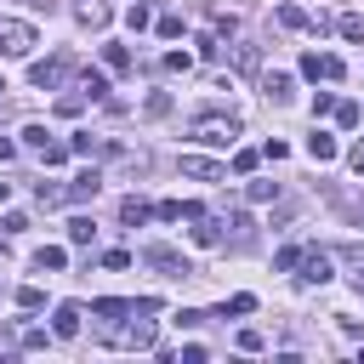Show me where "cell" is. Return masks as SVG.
Masks as SVG:
<instances>
[{
	"instance_id": "cell-1",
	"label": "cell",
	"mask_w": 364,
	"mask_h": 364,
	"mask_svg": "<svg viewBox=\"0 0 364 364\" xmlns=\"http://www.w3.org/2000/svg\"><path fill=\"white\" fill-rule=\"evenodd\" d=\"M188 136H193V142H205V148H233V136H239V119H233V114H199Z\"/></svg>"
},
{
	"instance_id": "cell-2",
	"label": "cell",
	"mask_w": 364,
	"mask_h": 364,
	"mask_svg": "<svg viewBox=\"0 0 364 364\" xmlns=\"http://www.w3.org/2000/svg\"><path fill=\"white\" fill-rule=\"evenodd\" d=\"M142 262H148V267H159L165 279H193V262H188V256H176L171 245H148V250H142Z\"/></svg>"
},
{
	"instance_id": "cell-3",
	"label": "cell",
	"mask_w": 364,
	"mask_h": 364,
	"mask_svg": "<svg viewBox=\"0 0 364 364\" xmlns=\"http://www.w3.org/2000/svg\"><path fill=\"white\" fill-rule=\"evenodd\" d=\"M34 51V28L17 17H0V57H28Z\"/></svg>"
},
{
	"instance_id": "cell-4",
	"label": "cell",
	"mask_w": 364,
	"mask_h": 364,
	"mask_svg": "<svg viewBox=\"0 0 364 364\" xmlns=\"http://www.w3.org/2000/svg\"><path fill=\"white\" fill-rule=\"evenodd\" d=\"M301 74H307V80H324V85H336L347 68H341V57H330V51H301Z\"/></svg>"
},
{
	"instance_id": "cell-5",
	"label": "cell",
	"mask_w": 364,
	"mask_h": 364,
	"mask_svg": "<svg viewBox=\"0 0 364 364\" xmlns=\"http://www.w3.org/2000/svg\"><path fill=\"white\" fill-rule=\"evenodd\" d=\"M80 318H85L80 301H57V313H51V336H57V341H74V336H80Z\"/></svg>"
},
{
	"instance_id": "cell-6",
	"label": "cell",
	"mask_w": 364,
	"mask_h": 364,
	"mask_svg": "<svg viewBox=\"0 0 364 364\" xmlns=\"http://www.w3.org/2000/svg\"><path fill=\"white\" fill-rule=\"evenodd\" d=\"M330 262H336L330 250H318V245H307L296 267H301V279H307V284H324V279H330Z\"/></svg>"
},
{
	"instance_id": "cell-7",
	"label": "cell",
	"mask_w": 364,
	"mask_h": 364,
	"mask_svg": "<svg viewBox=\"0 0 364 364\" xmlns=\"http://www.w3.org/2000/svg\"><path fill=\"white\" fill-rule=\"evenodd\" d=\"M63 74H68V57H46V63H34V68H28V80H34L40 91H57V85H63Z\"/></svg>"
},
{
	"instance_id": "cell-8",
	"label": "cell",
	"mask_w": 364,
	"mask_h": 364,
	"mask_svg": "<svg viewBox=\"0 0 364 364\" xmlns=\"http://www.w3.org/2000/svg\"><path fill=\"white\" fill-rule=\"evenodd\" d=\"M182 176H193V182H222L228 165H216V159H205V154H182Z\"/></svg>"
},
{
	"instance_id": "cell-9",
	"label": "cell",
	"mask_w": 364,
	"mask_h": 364,
	"mask_svg": "<svg viewBox=\"0 0 364 364\" xmlns=\"http://www.w3.org/2000/svg\"><path fill=\"white\" fill-rule=\"evenodd\" d=\"M97 193H102V176H97V171H80V176L63 188V205H85V199H97Z\"/></svg>"
},
{
	"instance_id": "cell-10",
	"label": "cell",
	"mask_w": 364,
	"mask_h": 364,
	"mask_svg": "<svg viewBox=\"0 0 364 364\" xmlns=\"http://www.w3.org/2000/svg\"><path fill=\"white\" fill-rule=\"evenodd\" d=\"M114 341H119V347H136V353H148V347H154V324H148V313H136V324H125Z\"/></svg>"
},
{
	"instance_id": "cell-11",
	"label": "cell",
	"mask_w": 364,
	"mask_h": 364,
	"mask_svg": "<svg viewBox=\"0 0 364 364\" xmlns=\"http://www.w3.org/2000/svg\"><path fill=\"white\" fill-rule=\"evenodd\" d=\"M154 216H159V222H193V216H205V210H199L193 199H159Z\"/></svg>"
},
{
	"instance_id": "cell-12",
	"label": "cell",
	"mask_w": 364,
	"mask_h": 364,
	"mask_svg": "<svg viewBox=\"0 0 364 364\" xmlns=\"http://www.w3.org/2000/svg\"><path fill=\"white\" fill-rule=\"evenodd\" d=\"M279 28H313V34H324V17H307L301 6L284 0V6H279Z\"/></svg>"
},
{
	"instance_id": "cell-13",
	"label": "cell",
	"mask_w": 364,
	"mask_h": 364,
	"mask_svg": "<svg viewBox=\"0 0 364 364\" xmlns=\"http://www.w3.org/2000/svg\"><path fill=\"white\" fill-rule=\"evenodd\" d=\"M290 91H296V80H290V74H279V68H267V74H262V97H267V102H290Z\"/></svg>"
},
{
	"instance_id": "cell-14",
	"label": "cell",
	"mask_w": 364,
	"mask_h": 364,
	"mask_svg": "<svg viewBox=\"0 0 364 364\" xmlns=\"http://www.w3.org/2000/svg\"><path fill=\"white\" fill-rule=\"evenodd\" d=\"M307 159H318V165H330V159H336V136L313 125V136H307Z\"/></svg>"
},
{
	"instance_id": "cell-15",
	"label": "cell",
	"mask_w": 364,
	"mask_h": 364,
	"mask_svg": "<svg viewBox=\"0 0 364 364\" xmlns=\"http://www.w3.org/2000/svg\"><path fill=\"white\" fill-rule=\"evenodd\" d=\"M148 216H154V205H142L136 193H125V199H119V222H125V228H142Z\"/></svg>"
},
{
	"instance_id": "cell-16",
	"label": "cell",
	"mask_w": 364,
	"mask_h": 364,
	"mask_svg": "<svg viewBox=\"0 0 364 364\" xmlns=\"http://www.w3.org/2000/svg\"><path fill=\"white\" fill-rule=\"evenodd\" d=\"M34 267H40V273H63V267H68V250H63V245H40V250H34Z\"/></svg>"
},
{
	"instance_id": "cell-17",
	"label": "cell",
	"mask_w": 364,
	"mask_h": 364,
	"mask_svg": "<svg viewBox=\"0 0 364 364\" xmlns=\"http://www.w3.org/2000/svg\"><path fill=\"white\" fill-rule=\"evenodd\" d=\"M74 17H80L85 28H108V6H102V0H80V11H74Z\"/></svg>"
},
{
	"instance_id": "cell-18",
	"label": "cell",
	"mask_w": 364,
	"mask_h": 364,
	"mask_svg": "<svg viewBox=\"0 0 364 364\" xmlns=\"http://www.w3.org/2000/svg\"><path fill=\"white\" fill-rule=\"evenodd\" d=\"M228 313H233V318H245V313H256V296H250V290H239V296H228V301L216 307V318H228Z\"/></svg>"
},
{
	"instance_id": "cell-19",
	"label": "cell",
	"mask_w": 364,
	"mask_h": 364,
	"mask_svg": "<svg viewBox=\"0 0 364 364\" xmlns=\"http://www.w3.org/2000/svg\"><path fill=\"white\" fill-rule=\"evenodd\" d=\"M148 23H154V11H148V0H136V6H125V28H131V34H142Z\"/></svg>"
},
{
	"instance_id": "cell-20",
	"label": "cell",
	"mask_w": 364,
	"mask_h": 364,
	"mask_svg": "<svg viewBox=\"0 0 364 364\" xmlns=\"http://www.w3.org/2000/svg\"><path fill=\"white\" fill-rule=\"evenodd\" d=\"M80 91H85L91 102H102V97H108V74H97V68H85V80H80Z\"/></svg>"
},
{
	"instance_id": "cell-21",
	"label": "cell",
	"mask_w": 364,
	"mask_h": 364,
	"mask_svg": "<svg viewBox=\"0 0 364 364\" xmlns=\"http://www.w3.org/2000/svg\"><path fill=\"white\" fill-rule=\"evenodd\" d=\"M91 239H97V222L91 216H74L68 222V245H91Z\"/></svg>"
},
{
	"instance_id": "cell-22",
	"label": "cell",
	"mask_w": 364,
	"mask_h": 364,
	"mask_svg": "<svg viewBox=\"0 0 364 364\" xmlns=\"http://www.w3.org/2000/svg\"><path fill=\"white\" fill-rule=\"evenodd\" d=\"M341 262L353 267V284L364 290V245H341Z\"/></svg>"
},
{
	"instance_id": "cell-23",
	"label": "cell",
	"mask_w": 364,
	"mask_h": 364,
	"mask_svg": "<svg viewBox=\"0 0 364 364\" xmlns=\"http://www.w3.org/2000/svg\"><path fill=\"white\" fill-rule=\"evenodd\" d=\"M34 154H40L46 165H63V159H68V142H57V136H46V142H40Z\"/></svg>"
},
{
	"instance_id": "cell-24",
	"label": "cell",
	"mask_w": 364,
	"mask_h": 364,
	"mask_svg": "<svg viewBox=\"0 0 364 364\" xmlns=\"http://www.w3.org/2000/svg\"><path fill=\"white\" fill-rule=\"evenodd\" d=\"M17 307H23V313H40V307H46V290H40V284H23V290H17Z\"/></svg>"
},
{
	"instance_id": "cell-25",
	"label": "cell",
	"mask_w": 364,
	"mask_h": 364,
	"mask_svg": "<svg viewBox=\"0 0 364 364\" xmlns=\"http://www.w3.org/2000/svg\"><path fill=\"white\" fill-rule=\"evenodd\" d=\"M336 28H341V40H353V46H364V17H358V11H347V17L336 23Z\"/></svg>"
},
{
	"instance_id": "cell-26",
	"label": "cell",
	"mask_w": 364,
	"mask_h": 364,
	"mask_svg": "<svg viewBox=\"0 0 364 364\" xmlns=\"http://www.w3.org/2000/svg\"><path fill=\"white\" fill-rule=\"evenodd\" d=\"M102 63H108L114 74H125V68H131V51H125V46H102Z\"/></svg>"
},
{
	"instance_id": "cell-27",
	"label": "cell",
	"mask_w": 364,
	"mask_h": 364,
	"mask_svg": "<svg viewBox=\"0 0 364 364\" xmlns=\"http://www.w3.org/2000/svg\"><path fill=\"white\" fill-rule=\"evenodd\" d=\"M97 148H102V142H97L91 131H74V136H68V154H85V159H91Z\"/></svg>"
},
{
	"instance_id": "cell-28",
	"label": "cell",
	"mask_w": 364,
	"mask_h": 364,
	"mask_svg": "<svg viewBox=\"0 0 364 364\" xmlns=\"http://www.w3.org/2000/svg\"><path fill=\"white\" fill-rule=\"evenodd\" d=\"M296 262H301V245H284V250H279V256H273V273H290V267H296Z\"/></svg>"
},
{
	"instance_id": "cell-29",
	"label": "cell",
	"mask_w": 364,
	"mask_h": 364,
	"mask_svg": "<svg viewBox=\"0 0 364 364\" xmlns=\"http://www.w3.org/2000/svg\"><path fill=\"white\" fill-rule=\"evenodd\" d=\"M142 114H154V119H159V114H171V91H154V97L142 102Z\"/></svg>"
},
{
	"instance_id": "cell-30",
	"label": "cell",
	"mask_w": 364,
	"mask_h": 364,
	"mask_svg": "<svg viewBox=\"0 0 364 364\" xmlns=\"http://www.w3.org/2000/svg\"><path fill=\"white\" fill-rule=\"evenodd\" d=\"M256 159H262L256 148H239V154H233V171H239V176H250V171H256Z\"/></svg>"
},
{
	"instance_id": "cell-31",
	"label": "cell",
	"mask_w": 364,
	"mask_h": 364,
	"mask_svg": "<svg viewBox=\"0 0 364 364\" xmlns=\"http://www.w3.org/2000/svg\"><path fill=\"white\" fill-rule=\"evenodd\" d=\"M245 193H250V199H256V205H267V199H279V182H250V188H245Z\"/></svg>"
},
{
	"instance_id": "cell-32",
	"label": "cell",
	"mask_w": 364,
	"mask_h": 364,
	"mask_svg": "<svg viewBox=\"0 0 364 364\" xmlns=\"http://www.w3.org/2000/svg\"><path fill=\"white\" fill-rule=\"evenodd\" d=\"M262 347H267L262 330H239V353H262Z\"/></svg>"
},
{
	"instance_id": "cell-33",
	"label": "cell",
	"mask_w": 364,
	"mask_h": 364,
	"mask_svg": "<svg viewBox=\"0 0 364 364\" xmlns=\"http://www.w3.org/2000/svg\"><path fill=\"white\" fill-rule=\"evenodd\" d=\"M330 114H336V119H341V125H347V131H353V125H358V102H336V108H330Z\"/></svg>"
},
{
	"instance_id": "cell-34",
	"label": "cell",
	"mask_w": 364,
	"mask_h": 364,
	"mask_svg": "<svg viewBox=\"0 0 364 364\" xmlns=\"http://www.w3.org/2000/svg\"><path fill=\"white\" fill-rule=\"evenodd\" d=\"M330 108H336V97H330V91H313V119H324Z\"/></svg>"
},
{
	"instance_id": "cell-35",
	"label": "cell",
	"mask_w": 364,
	"mask_h": 364,
	"mask_svg": "<svg viewBox=\"0 0 364 364\" xmlns=\"http://www.w3.org/2000/svg\"><path fill=\"white\" fill-rule=\"evenodd\" d=\"M34 199H40V205H63V188H46V182H34Z\"/></svg>"
},
{
	"instance_id": "cell-36",
	"label": "cell",
	"mask_w": 364,
	"mask_h": 364,
	"mask_svg": "<svg viewBox=\"0 0 364 364\" xmlns=\"http://www.w3.org/2000/svg\"><path fill=\"white\" fill-rule=\"evenodd\" d=\"M102 267H114V273L131 267V250H102Z\"/></svg>"
},
{
	"instance_id": "cell-37",
	"label": "cell",
	"mask_w": 364,
	"mask_h": 364,
	"mask_svg": "<svg viewBox=\"0 0 364 364\" xmlns=\"http://www.w3.org/2000/svg\"><path fill=\"white\" fill-rule=\"evenodd\" d=\"M205 318H210V313H188V307H182V313H176V330H199Z\"/></svg>"
},
{
	"instance_id": "cell-38",
	"label": "cell",
	"mask_w": 364,
	"mask_h": 364,
	"mask_svg": "<svg viewBox=\"0 0 364 364\" xmlns=\"http://www.w3.org/2000/svg\"><path fill=\"white\" fill-rule=\"evenodd\" d=\"M17 341H23V347H28V353H40V347H46V341H51V336H46V330H23V336H17Z\"/></svg>"
},
{
	"instance_id": "cell-39",
	"label": "cell",
	"mask_w": 364,
	"mask_h": 364,
	"mask_svg": "<svg viewBox=\"0 0 364 364\" xmlns=\"http://www.w3.org/2000/svg\"><path fill=\"white\" fill-rule=\"evenodd\" d=\"M188 63H193V57H188V51H165V68H171V74H182V68H188Z\"/></svg>"
},
{
	"instance_id": "cell-40",
	"label": "cell",
	"mask_w": 364,
	"mask_h": 364,
	"mask_svg": "<svg viewBox=\"0 0 364 364\" xmlns=\"http://www.w3.org/2000/svg\"><path fill=\"white\" fill-rule=\"evenodd\" d=\"M347 165H353V171H358V176H364V136H358V142H353V154H347Z\"/></svg>"
},
{
	"instance_id": "cell-41",
	"label": "cell",
	"mask_w": 364,
	"mask_h": 364,
	"mask_svg": "<svg viewBox=\"0 0 364 364\" xmlns=\"http://www.w3.org/2000/svg\"><path fill=\"white\" fill-rule=\"evenodd\" d=\"M11 154H17V142H11V136H0V165H6Z\"/></svg>"
},
{
	"instance_id": "cell-42",
	"label": "cell",
	"mask_w": 364,
	"mask_h": 364,
	"mask_svg": "<svg viewBox=\"0 0 364 364\" xmlns=\"http://www.w3.org/2000/svg\"><path fill=\"white\" fill-rule=\"evenodd\" d=\"M6 199H11V182H6V176H0V205H6Z\"/></svg>"
},
{
	"instance_id": "cell-43",
	"label": "cell",
	"mask_w": 364,
	"mask_h": 364,
	"mask_svg": "<svg viewBox=\"0 0 364 364\" xmlns=\"http://www.w3.org/2000/svg\"><path fill=\"white\" fill-rule=\"evenodd\" d=\"M0 97H6V80H0Z\"/></svg>"
}]
</instances>
